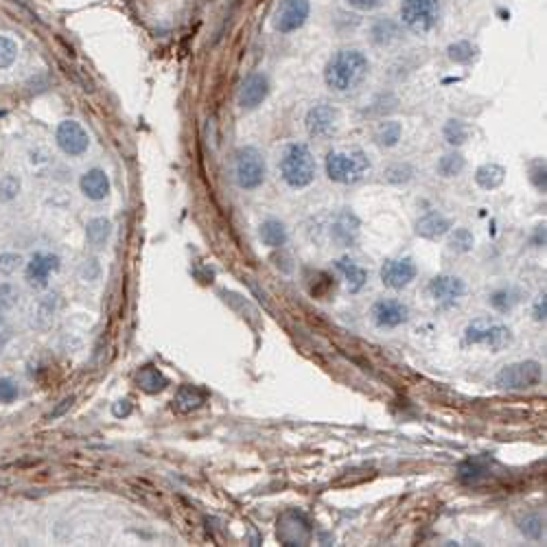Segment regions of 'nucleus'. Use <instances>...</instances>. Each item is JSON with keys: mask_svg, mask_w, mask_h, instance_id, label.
<instances>
[{"mask_svg": "<svg viewBox=\"0 0 547 547\" xmlns=\"http://www.w3.org/2000/svg\"><path fill=\"white\" fill-rule=\"evenodd\" d=\"M464 339H466V344L488 346V348L497 350V348H501L510 342V329L501 322H497V319L477 317V319H473V322L466 324Z\"/></svg>", "mask_w": 547, "mask_h": 547, "instance_id": "6", "label": "nucleus"}, {"mask_svg": "<svg viewBox=\"0 0 547 547\" xmlns=\"http://www.w3.org/2000/svg\"><path fill=\"white\" fill-rule=\"evenodd\" d=\"M466 166V160L462 154L458 152H451V154H444L440 160H438V173L442 178H456L462 173V169Z\"/></svg>", "mask_w": 547, "mask_h": 547, "instance_id": "26", "label": "nucleus"}, {"mask_svg": "<svg viewBox=\"0 0 547 547\" xmlns=\"http://www.w3.org/2000/svg\"><path fill=\"white\" fill-rule=\"evenodd\" d=\"M532 182H534V186L539 188V191H543L545 193V162H536L534 166H532Z\"/></svg>", "mask_w": 547, "mask_h": 547, "instance_id": "41", "label": "nucleus"}, {"mask_svg": "<svg viewBox=\"0 0 547 547\" xmlns=\"http://www.w3.org/2000/svg\"><path fill=\"white\" fill-rule=\"evenodd\" d=\"M401 123H396V121H388V123H381L379 125V129H376V134H374V140H376V145H381V147H394V145H399V140H401Z\"/></svg>", "mask_w": 547, "mask_h": 547, "instance_id": "27", "label": "nucleus"}, {"mask_svg": "<svg viewBox=\"0 0 547 547\" xmlns=\"http://www.w3.org/2000/svg\"><path fill=\"white\" fill-rule=\"evenodd\" d=\"M270 94V79L268 74L263 72H252L245 77V81L241 84V90H239V105L243 110H254L258 107L263 101L268 99Z\"/></svg>", "mask_w": 547, "mask_h": 547, "instance_id": "12", "label": "nucleus"}, {"mask_svg": "<svg viewBox=\"0 0 547 547\" xmlns=\"http://www.w3.org/2000/svg\"><path fill=\"white\" fill-rule=\"evenodd\" d=\"M488 460L484 458H473V460H466L460 464V470H458V477L464 482V484H477L480 480H484L488 475Z\"/></svg>", "mask_w": 547, "mask_h": 547, "instance_id": "24", "label": "nucleus"}, {"mask_svg": "<svg viewBox=\"0 0 547 547\" xmlns=\"http://www.w3.org/2000/svg\"><path fill=\"white\" fill-rule=\"evenodd\" d=\"M396 35H399V29H396V25L392 20H379L372 27V42L374 44H381V46L390 44Z\"/></svg>", "mask_w": 547, "mask_h": 547, "instance_id": "30", "label": "nucleus"}, {"mask_svg": "<svg viewBox=\"0 0 547 547\" xmlns=\"http://www.w3.org/2000/svg\"><path fill=\"white\" fill-rule=\"evenodd\" d=\"M9 339H11V331H9V329H3V327H0V352L5 350V346L9 344Z\"/></svg>", "mask_w": 547, "mask_h": 547, "instance_id": "45", "label": "nucleus"}, {"mask_svg": "<svg viewBox=\"0 0 547 547\" xmlns=\"http://www.w3.org/2000/svg\"><path fill=\"white\" fill-rule=\"evenodd\" d=\"M72 403H74V396H68V399H64V401H62V405H60L58 409H53V411H51V416H48V419H60L66 409H70V405H72Z\"/></svg>", "mask_w": 547, "mask_h": 547, "instance_id": "44", "label": "nucleus"}, {"mask_svg": "<svg viewBox=\"0 0 547 547\" xmlns=\"http://www.w3.org/2000/svg\"><path fill=\"white\" fill-rule=\"evenodd\" d=\"M280 176L291 188H307L315 180V160L305 143H291L280 158Z\"/></svg>", "mask_w": 547, "mask_h": 547, "instance_id": "2", "label": "nucleus"}, {"mask_svg": "<svg viewBox=\"0 0 547 547\" xmlns=\"http://www.w3.org/2000/svg\"><path fill=\"white\" fill-rule=\"evenodd\" d=\"M18 399V383L9 376L0 379V403H13Z\"/></svg>", "mask_w": 547, "mask_h": 547, "instance_id": "38", "label": "nucleus"}, {"mask_svg": "<svg viewBox=\"0 0 547 547\" xmlns=\"http://www.w3.org/2000/svg\"><path fill=\"white\" fill-rule=\"evenodd\" d=\"M18 287L15 285H11V282H3L0 285V305H5L9 311L18 305Z\"/></svg>", "mask_w": 547, "mask_h": 547, "instance_id": "37", "label": "nucleus"}, {"mask_svg": "<svg viewBox=\"0 0 547 547\" xmlns=\"http://www.w3.org/2000/svg\"><path fill=\"white\" fill-rule=\"evenodd\" d=\"M79 186H81V193L92 202H101L110 193V180L101 169H90V171H86L81 176Z\"/></svg>", "mask_w": 547, "mask_h": 547, "instance_id": "17", "label": "nucleus"}, {"mask_svg": "<svg viewBox=\"0 0 547 547\" xmlns=\"http://www.w3.org/2000/svg\"><path fill=\"white\" fill-rule=\"evenodd\" d=\"M110 232H112V223H110V219H105V217L92 219V221L88 223V228H86L88 243L94 245V248H101V245L110 239Z\"/></svg>", "mask_w": 547, "mask_h": 547, "instance_id": "25", "label": "nucleus"}, {"mask_svg": "<svg viewBox=\"0 0 547 547\" xmlns=\"http://www.w3.org/2000/svg\"><path fill=\"white\" fill-rule=\"evenodd\" d=\"M131 401L129 399H121V401H117L114 405H112V414H114L117 419H125V416H129L131 414Z\"/></svg>", "mask_w": 547, "mask_h": 547, "instance_id": "42", "label": "nucleus"}, {"mask_svg": "<svg viewBox=\"0 0 547 547\" xmlns=\"http://www.w3.org/2000/svg\"><path fill=\"white\" fill-rule=\"evenodd\" d=\"M346 3L357 11H372V9H379L385 0H346Z\"/></svg>", "mask_w": 547, "mask_h": 547, "instance_id": "40", "label": "nucleus"}, {"mask_svg": "<svg viewBox=\"0 0 547 547\" xmlns=\"http://www.w3.org/2000/svg\"><path fill=\"white\" fill-rule=\"evenodd\" d=\"M475 53H477V48L470 44V42H466V40L454 42V44L447 48L449 60L456 62V64H468V62H473V60H475Z\"/></svg>", "mask_w": 547, "mask_h": 547, "instance_id": "28", "label": "nucleus"}, {"mask_svg": "<svg viewBox=\"0 0 547 547\" xmlns=\"http://www.w3.org/2000/svg\"><path fill=\"white\" fill-rule=\"evenodd\" d=\"M506 180V169L495 162H486L475 171V182L484 191H493V188L501 186Z\"/></svg>", "mask_w": 547, "mask_h": 547, "instance_id": "20", "label": "nucleus"}, {"mask_svg": "<svg viewBox=\"0 0 547 547\" xmlns=\"http://www.w3.org/2000/svg\"><path fill=\"white\" fill-rule=\"evenodd\" d=\"M20 254H13V252H7V254H0V274H13L18 268H20Z\"/></svg>", "mask_w": 547, "mask_h": 547, "instance_id": "39", "label": "nucleus"}, {"mask_svg": "<svg viewBox=\"0 0 547 547\" xmlns=\"http://www.w3.org/2000/svg\"><path fill=\"white\" fill-rule=\"evenodd\" d=\"M449 230H451V221L438 211H431L416 221V235L425 239H440Z\"/></svg>", "mask_w": 547, "mask_h": 547, "instance_id": "18", "label": "nucleus"}, {"mask_svg": "<svg viewBox=\"0 0 547 547\" xmlns=\"http://www.w3.org/2000/svg\"><path fill=\"white\" fill-rule=\"evenodd\" d=\"M339 123V112L337 107H333L331 103H315L309 112H307V131L313 138H327L337 129Z\"/></svg>", "mask_w": 547, "mask_h": 547, "instance_id": "10", "label": "nucleus"}, {"mask_svg": "<svg viewBox=\"0 0 547 547\" xmlns=\"http://www.w3.org/2000/svg\"><path fill=\"white\" fill-rule=\"evenodd\" d=\"M414 176V169L409 164H392L385 171V180L390 184H405Z\"/></svg>", "mask_w": 547, "mask_h": 547, "instance_id": "35", "label": "nucleus"}, {"mask_svg": "<svg viewBox=\"0 0 547 547\" xmlns=\"http://www.w3.org/2000/svg\"><path fill=\"white\" fill-rule=\"evenodd\" d=\"M60 270V258L55 254H33L27 263V282L35 289H44L48 285V276Z\"/></svg>", "mask_w": 547, "mask_h": 547, "instance_id": "15", "label": "nucleus"}, {"mask_svg": "<svg viewBox=\"0 0 547 547\" xmlns=\"http://www.w3.org/2000/svg\"><path fill=\"white\" fill-rule=\"evenodd\" d=\"M545 313H547V300H545V294H543V296H539L536 305H534V317L539 319V322H543Z\"/></svg>", "mask_w": 547, "mask_h": 547, "instance_id": "43", "label": "nucleus"}, {"mask_svg": "<svg viewBox=\"0 0 547 547\" xmlns=\"http://www.w3.org/2000/svg\"><path fill=\"white\" fill-rule=\"evenodd\" d=\"M204 401H206V394H204L199 388H195V385H182V388L178 390V396H176V407L186 414V411H193V409L202 407Z\"/></svg>", "mask_w": 547, "mask_h": 547, "instance_id": "23", "label": "nucleus"}, {"mask_svg": "<svg viewBox=\"0 0 547 547\" xmlns=\"http://www.w3.org/2000/svg\"><path fill=\"white\" fill-rule=\"evenodd\" d=\"M55 140L66 156H81L88 152L90 136L77 121H62L55 129Z\"/></svg>", "mask_w": 547, "mask_h": 547, "instance_id": "9", "label": "nucleus"}, {"mask_svg": "<svg viewBox=\"0 0 547 547\" xmlns=\"http://www.w3.org/2000/svg\"><path fill=\"white\" fill-rule=\"evenodd\" d=\"M265 160H263L261 152L256 147H241L237 156H235V178L237 184L245 191H252V188H258L265 180Z\"/></svg>", "mask_w": 547, "mask_h": 547, "instance_id": "5", "label": "nucleus"}, {"mask_svg": "<svg viewBox=\"0 0 547 547\" xmlns=\"http://www.w3.org/2000/svg\"><path fill=\"white\" fill-rule=\"evenodd\" d=\"M517 303H519V291L517 289H499V291H495L493 296H490V305H493L501 313L515 309Z\"/></svg>", "mask_w": 547, "mask_h": 547, "instance_id": "29", "label": "nucleus"}, {"mask_svg": "<svg viewBox=\"0 0 547 547\" xmlns=\"http://www.w3.org/2000/svg\"><path fill=\"white\" fill-rule=\"evenodd\" d=\"M368 70L370 62L360 48H342L329 60L324 68V81L335 92H350L364 84Z\"/></svg>", "mask_w": 547, "mask_h": 547, "instance_id": "1", "label": "nucleus"}, {"mask_svg": "<svg viewBox=\"0 0 547 547\" xmlns=\"http://www.w3.org/2000/svg\"><path fill=\"white\" fill-rule=\"evenodd\" d=\"M337 270L344 274V278H346V282H348V291H350V294H357V291H362V289H364L368 274H366L364 268L357 265L355 261H350V258H339V261H337Z\"/></svg>", "mask_w": 547, "mask_h": 547, "instance_id": "21", "label": "nucleus"}, {"mask_svg": "<svg viewBox=\"0 0 547 547\" xmlns=\"http://www.w3.org/2000/svg\"><path fill=\"white\" fill-rule=\"evenodd\" d=\"M399 13L405 29L425 35L440 20V0H403Z\"/></svg>", "mask_w": 547, "mask_h": 547, "instance_id": "4", "label": "nucleus"}, {"mask_svg": "<svg viewBox=\"0 0 547 547\" xmlns=\"http://www.w3.org/2000/svg\"><path fill=\"white\" fill-rule=\"evenodd\" d=\"M370 171V160L362 149L331 152L327 156V176L337 184H357Z\"/></svg>", "mask_w": 547, "mask_h": 547, "instance_id": "3", "label": "nucleus"}, {"mask_svg": "<svg viewBox=\"0 0 547 547\" xmlns=\"http://www.w3.org/2000/svg\"><path fill=\"white\" fill-rule=\"evenodd\" d=\"M416 278V265L411 258H390L381 268V280L390 289H403Z\"/></svg>", "mask_w": 547, "mask_h": 547, "instance_id": "11", "label": "nucleus"}, {"mask_svg": "<svg viewBox=\"0 0 547 547\" xmlns=\"http://www.w3.org/2000/svg\"><path fill=\"white\" fill-rule=\"evenodd\" d=\"M541 379H543L541 364L527 360V362H517L501 368L495 376V383L501 390H527L539 385Z\"/></svg>", "mask_w": 547, "mask_h": 547, "instance_id": "7", "label": "nucleus"}, {"mask_svg": "<svg viewBox=\"0 0 547 547\" xmlns=\"http://www.w3.org/2000/svg\"><path fill=\"white\" fill-rule=\"evenodd\" d=\"M261 239L270 248H282L287 243V228L278 219H268L261 225Z\"/></svg>", "mask_w": 547, "mask_h": 547, "instance_id": "22", "label": "nucleus"}, {"mask_svg": "<svg viewBox=\"0 0 547 547\" xmlns=\"http://www.w3.org/2000/svg\"><path fill=\"white\" fill-rule=\"evenodd\" d=\"M309 13H311L309 0H280L272 15V27L278 33H294L305 27Z\"/></svg>", "mask_w": 547, "mask_h": 547, "instance_id": "8", "label": "nucleus"}, {"mask_svg": "<svg viewBox=\"0 0 547 547\" xmlns=\"http://www.w3.org/2000/svg\"><path fill=\"white\" fill-rule=\"evenodd\" d=\"M473 243H475V239H473V235H470V230L458 228L449 239V248L454 252H458V254H464V252H468L470 248H473Z\"/></svg>", "mask_w": 547, "mask_h": 547, "instance_id": "32", "label": "nucleus"}, {"mask_svg": "<svg viewBox=\"0 0 547 547\" xmlns=\"http://www.w3.org/2000/svg\"><path fill=\"white\" fill-rule=\"evenodd\" d=\"M136 383L147 394H158L169 385V379L156 366H145L136 372Z\"/></svg>", "mask_w": 547, "mask_h": 547, "instance_id": "19", "label": "nucleus"}, {"mask_svg": "<svg viewBox=\"0 0 547 547\" xmlns=\"http://www.w3.org/2000/svg\"><path fill=\"white\" fill-rule=\"evenodd\" d=\"M407 317H409V309H407V305L401 303V300L385 298V300H379V303H374V307H372V319L383 329L401 327L407 322Z\"/></svg>", "mask_w": 547, "mask_h": 547, "instance_id": "13", "label": "nucleus"}, {"mask_svg": "<svg viewBox=\"0 0 547 547\" xmlns=\"http://www.w3.org/2000/svg\"><path fill=\"white\" fill-rule=\"evenodd\" d=\"M466 138H468V129H466V125L462 123V121H449L447 125H444V140L449 143V145H454V147H460V145H464L466 143Z\"/></svg>", "mask_w": 547, "mask_h": 547, "instance_id": "31", "label": "nucleus"}, {"mask_svg": "<svg viewBox=\"0 0 547 547\" xmlns=\"http://www.w3.org/2000/svg\"><path fill=\"white\" fill-rule=\"evenodd\" d=\"M519 530L527 539H541V534H543V519L539 515H525L519 521Z\"/></svg>", "mask_w": 547, "mask_h": 547, "instance_id": "34", "label": "nucleus"}, {"mask_svg": "<svg viewBox=\"0 0 547 547\" xmlns=\"http://www.w3.org/2000/svg\"><path fill=\"white\" fill-rule=\"evenodd\" d=\"M311 527L307 519L298 513H287L278 519V539L285 545H307Z\"/></svg>", "mask_w": 547, "mask_h": 547, "instance_id": "14", "label": "nucleus"}, {"mask_svg": "<svg viewBox=\"0 0 547 547\" xmlns=\"http://www.w3.org/2000/svg\"><path fill=\"white\" fill-rule=\"evenodd\" d=\"M18 193H20V180L15 176L0 178V202H11Z\"/></svg>", "mask_w": 547, "mask_h": 547, "instance_id": "36", "label": "nucleus"}, {"mask_svg": "<svg viewBox=\"0 0 547 547\" xmlns=\"http://www.w3.org/2000/svg\"><path fill=\"white\" fill-rule=\"evenodd\" d=\"M466 291L464 282L458 276H436L429 282V294L438 303H456Z\"/></svg>", "mask_w": 547, "mask_h": 547, "instance_id": "16", "label": "nucleus"}, {"mask_svg": "<svg viewBox=\"0 0 547 547\" xmlns=\"http://www.w3.org/2000/svg\"><path fill=\"white\" fill-rule=\"evenodd\" d=\"M18 58V44L11 40V37L0 35V70L9 68Z\"/></svg>", "mask_w": 547, "mask_h": 547, "instance_id": "33", "label": "nucleus"}]
</instances>
